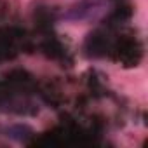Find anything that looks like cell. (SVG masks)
Instances as JSON below:
<instances>
[{"instance_id":"7a4b0ae2","label":"cell","mask_w":148,"mask_h":148,"mask_svg":"<svg viewBox=\"0 0 148 148\" xmlns=\"http://www.w3.org/2000/svg\"><path fill=\"white\" fill-rule=\"evenodd\" d=\"M9 136H11V138H16V139H19V141H25L26 138L32 136V131H30L26 125H16V127L9 129Z\"/></svg>"},{"instance_id":"6da1fadb","label":"cell","mask_w":148,"mask_h":148,"mask_svg":"<svg viewBox=\"0 0 148 148\" xmlns=\"http://www.w3.org/2000/svg\"><path fill=\"white\" fill-rule=\"evenodd\" d=\"M113 2L112 0H80L77 5L68 9L64 19L68 21H98L110 12Z\"/></svg>"}]
</instances>
